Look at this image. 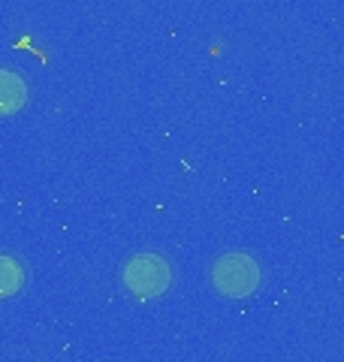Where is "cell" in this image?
I'll use <instances>...</instances> for the list:
<instances>
[{
  "label": "cell",
  "instance_id": "3957f363",
  "mask_svg": "<svg viewBox=\"0 0 344 362\" xmlns=\"http://www.w3.org/2000/svg\"><path fill=\"white\" fill-rule=\"evenodd\" d=\"M28 103V82L13 70H0V115H16Z\"/></svg>",
  "mask_w": 344,
  "mask_h": 362
},
{
  "label": "cell",
  "instance_id": "6da1fadb",
  "mask_svg": "<svg viewBox=\"0 0 344 362\" xmlns=\"http://www.w3.org/2000/svg\"><path fill=\"white\" fill-rule=\"evenodd\" d=\"M121 281L136 299H157L172 284V266L160 254H133L121 269Z\"/></svg>",
  "mask_w": 344,
  "mask_h": 362
},
{
  "label": "cell",
  "instance_id": "277c9868",
  "mask_svg": "<svg viewBox=\"0 0 344 362\" xmlns=\"http://www.w3.org/2000/svg\"><path fill=\"white\" fill-rule=\"evenodd\" d=\"M25 287V266L16 257L0 254V299H9Z\"/></svg>",
  "mask_w": 344,
  "mask_h": 362
},
{
  "label": "cell",
  "instance_id": "7a4b0ae2",
  "mask_svg": "<svg viewBox=\"0 0 344 362\" xmlns=\"http://www.w3.org/2000/svg\"><path fill=\"white\" fill-rule=\"evenodd\" d=\"M263 281V272L254 257L248 254H224L212 266V284L227 299H245L251 296Z\"/></svg>",
  "mask_w": 344,
  "mask_h": 362
}]
</instances>
